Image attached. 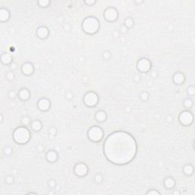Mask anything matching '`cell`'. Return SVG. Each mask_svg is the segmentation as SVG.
Returning a JSON list of instances; mask_svg holds the SVG:
<instances>
[{
    "label": "cell",
    "instance_id": "44",
    "mask_svg": "<svg viewBox=\"0 0 195 195\" xmlns=\"http://www.w3.org/2000/svg\"><path fill=\"white\" fill-rule=\"evenodd\" d=\"M180 192H179V191H175V192H173V194H180Z\"/></svg>",
    "mask_w": 195,
    "mask_h": 195
},
{
    "label": "cell",
    "instance_id": "22",
    "mask_svg": "<svg viewBox=\"0 0 195 195\" xmlns=\"http://www.w3.org/2000/svg\"><path fill=\"white\" fill-rule=\"evenodd\" d=\"M123 24H124V25L130 31V29L133 28V27H134L135 21L134 19H133V18H132V17L130 16H128L125 18L124 22Z\"/></svg>",
    "mask_w": 195,
    "mask_h": 195
},
{
    "label": "cell",
    "instance_id": "5",
    "mask_svg": "<svg viewBox=\"0 0 195 195\" xmlns=\"http://www.w3.org/2000/svg\"><path fill=\"white\" fill-rule=\"evenodd\" d=\"M83 104L88 108H93L98 105L99 102V96L98 93L93 91H89L87 92L83 98Z\"/></svg>",
    "mask_w": 195,
    "mask_h": 195
},
{
    "label": "cell",
    "instance_id": "19",
    "mask_svg": "<svg viewBox=\"0 0 195 195\" xmlns=\"http://www.w3.org/2000/svg\"><path fill=\"white\" fill-rule=\"evenodd\" d=\"M0 61L4 66H9L13 63V56L9 53L5 52L1 55Z\"/></svg>",
    "mask_w": 195,
    "mask_h": 195
},
{
    "label": "cell",
    "instance_id": "14",
    "mask_svg": "<svg viewBox=\"0 0 195 195\" xmlns=\"http://www.w3.org/2000/svg\"><path fill=\"white\" fill-rule=\"evenodd\" d=\"M186 81V77L185 75L181 72H176L173 74L172 76V82L175 85L180 86L185 84Z\"/></svg>",
    "mask_w": 195,
    "mask_h": 195
},
{
    "label": "cell",
    "instance_id": "31",
    "mask_svg": "<svg viewBox=\"0 0 195 195\" xmlns=\"http://www.w3.org/2000/svg\"><path fill=\"white\" fill-rule=\"evenodd\" d=\"M4 181L6 185H13L15 183V178L12 175H6L4 178Z\"/></svg>",
    "mask_w": 195,
    "mask_h": 195
},
{
    "label": "cell",
    "instance_id": "42",
    "mask_svg": "<svg viewBox=\"0 0 195 195\" xmlns=\"http://www.w3.org/2000/svg\"><path fill=\"white\" fill-rule=\"evenodd\" d=\"M144 2V1H143V0H140V1H134V3L136 5H139V4H142V3H143Z\"/></svg>",
    "mask_w": 195,
    "mask_h": 195
},
{
    "label": "cell",
    "instance_id": "17",
    "mask_svg": "<svg viewBox=\"0 0 195 195\" xmlns=\"http://www.w3.org/2000/svg\"><path fill=\"white\" fill-rule=\"evenodd\" d=\"M95 120L99 124H103L105 123L108 120V114L105 111L101 109L96 111L95 114Z\"/></svg>",
    "mask_w": 195,
    "mask_h": 195
},
{
    "label": "cell",
    "instance_id": "33",
    "mask_svg": "<svg viewBox=\"0 0 195 195\" xmlns=\"http://www.w3.org/2000/svg\"><path fill=\"white\" fill-rule=\"evenodd\" d=\"M102 59L103 60L108 61L111 59V53L109 50H105L102 53Z\"/></svg>",
    "mask_w": 195,
    "mask_h": 195
},
{
    "label": "cell",
    "instance_id": "9",
    "mask_svg": "<svg viewBox=\"0 0 195 195\" xmlns=\"http://www.w3.org/2000/svg\"><path fill=\"white\" fill-rule=\"evenodd\" d=\"M89 171V168L86 163L80 162L76 163L73 168V172L77 177L84 178L88 175Z\"/></svg>",
    "mask_w": 195,
    "mask_h": 195
},
{
    "label": "cell",
    "instance_id": "32",
    "mask_svg": "<svg viewBox=\"0 0 195 195\" xmlns=\"http://www.w3.org/2000/svg\"><path fill=\"white\" fill-rule=\"evenodd\" d=\"M6 78L9 82L14 81L15 78V75L14 72L13 71H8L6 74Z\"/></svg>",
    "mask_w": 195,
    "mask_h": 195
},
{
    "label": "cell",
    "instance_id": "18",
    "mask_svg": "<svg viewBox=\"0 0 195 195\" xmlns=\"http://www.w3.org/2000/svg\"><path fill=\"white\" fill-rule=\"evenodd\" d=\"M11 12L7 8L1 7L0 8V22L2 23L7 22L10 20Z\"/></svg>",
    "mask_w": 195,
    "mask_h": 195
},
{
    "label": "cell",
    "instance_id": "34",
    "mask_svg": "<svg viewBox=\"0 0 195 195\" xmlns=\"http://www.w3.org/2000/svg\"><path fill=\"white\" fill-rule=\"evenodd\" d=\"M47 185H48L49 188H50L51 190H53L57 186V183H56V181L55 179H50L48 182H47Z\"/></svg>",
    "mask_w": 195,
    "mask_h": 195
},
{
    "label": "cell",
    "instance_id": "6",
    "mask_svg": "<svg viewBox=\"0 0 195 195\" xmlns=\"http://www.w3.org/2000/svg\"><path fill=\"white\" fill-rule=\"evenodd\" d=\"M179 124L183 127H189L193 124L194 115L190 110H184L178 115Z\"/></svg>",
    "mask_w": 195,
    "mask_h": 195
},
{
    "label": "cell",
    "instance_id": "2",
    "mask_svg": "<svg viewBox=\"0 0 195 195\" xmlns=\"http://www.w3.org/2000/svg\"><path fill=\"white\" fill-rule=\"evenodd\" d=\"M12 139L17 145L23 146L30 142L31 133L30 129L25 126H18L12 132Z\"/></svg>",
    "mask_w": 195,
    "mask_h": 195
},
{
    "label": "cell",
    "instance_id": "3",
    "mask_svg": "<svg viewBox=\"0 0 195 195\" xmlns=\"http://www.w3.org/2000/svg\"><path fill=\"white\" fill-rule=\"evenodd\" d=\"M100 21L95 16H87L82 22V30L88 35H95L100 31Z\"/></svg>",
    "mask_w": 195,
    "mask_h": 195
},
{
    "label": "cell",
    "instance_id": "20",
    "mask_svg": "<svg viewBox=\"0 0 195 195\" xmlns=\"http://www.w3.org/2000/svg\"><path fill=\"white\" fill-rule=\"evenodd\" d=\"M182 172L187 177H191L194 173V167L191 163H187L182 167Z\"/></svg>",
    "mask_w": 195,
    "mask_h": 195
},
{
    "label": "cell",
    "instance_id": "45",
    "mask_svg": "<svg viewBox=\"0 0 195 195\" xmlns=\"http://www.w3.org/2000/svg\"><path fill=\"white\" fill-rule=\"evenodd\" d=\"M27 194H37V193H35V192H28V193H27Z\"/></svg>",
    "mask_w": 195,
    "mask_h": 195
},
{
    "label": "cell",
    "instance_id": "10",
    "mask_svg": "<svg viewBox=\"0 0 195 195\" xmlns=\"http://www.w3.org/2000/svg\"><path fill=\"white\" fill-rule=\"evenodd\" d=\"M37 108L40 111L46 112L51 108V101L46 97H43L38 99L37 102Z\"/></svg>",
    "mask_w": 195,
    "mask_h": 195
},
{
    "label": "cell",
    "instance_id": "41",
    "mask_svg": "<svg viewBox=\"0 0 195 195\" xmlns=\"http://www.w3.org/2000/svg\"><path fill=\"white\" fill-rule=\"evenodd\" d=\"M44 146L42 144H38V145L37 146V150L38 151L39 153H42L43 151H44Z\"/></svg>",
    "mask_w": 195,
    "mask_h": 195
},
{
    "label": "cell",
    "instance_id": "11",
    "mask_svg": "<svg viewBox=\"0 0 195 195\" xmlns=\"http://www.w3.org/2000/svg\"><path fill=\"white\" fill-rule=\"evenodd\" d=\"M21 72L24 76L29 77L32 76L35 72V67L34 64L31 62H24L21 66Z\"/></svg>",
    "mask_w": 195,
    "mask_h": 195
},
{
    "label": "cell",
    "instance_id": "27",
    "mask_svg": "<svg viewBox=\"0 0 195 195\" xmlns=\"http://www.w3.org/2000/svg\"><path fill=\"white\" fill-rule=\"evenodd\" d=\"M139 99L143 102H147L149 100V94L147 91H143L139 94Z\"/></svg>",
    "mask_w": 195,
    "mask_h": 195
},
{
    "label": "cell",
    "instance_id": "21",
    "mask_svg": "<svg viewBox=\"0 0 195 195\" xmlns=\"http://www.w3.org/2000/svg\"><path fill=\"white\" fill-rule=\"evenodd\" d=\"M31 130L34 131V133H39L43 128V123L42 121L38 120V119H35L34 121H32L31 124Z\"/></svg>",
    "mask_w": 195,
    "mask_h": 195
},
{
    "label": "cell",
    "instance_id": "38",
    "mask_svg": "<svg viewBox=\"0 0 195 195\" xmlns=\"http://www.w3.org/2000/svg\"><path fill=\"white\" fill-rule=\"evenodd\" d=\"M118 31L120 32V34H127V33H128L129 30L127 29V28H126V27L124 26V24H122V25L121 26V28H120V29H119Z\"/></svg>",
    "mask_w": 195,
    "mask_h": 195
},
{
    "label": "cell",
    "instance_id": "25",
    "mask_svg": "<svg viewBox=\"0 0 195 195\" xmlns=\"http://www.w3.org/2000/svg\"><path fill=\"white\" fill-rule=\"evenodd\" d=\"M37 5H38L40 8H46L50 6L51 2H50V0H38L37 2Z\"/></svg>",
    "mask_w": 195,
    "mask_h": 195
},
{
    "label": "cell",
    "instance_id": "7",
    "mask_svg": "<svg viewBox=\"0 0 195 195\" xmlns=\"http://www.w3.org/2000/svg\"><path fill=\"white\" fill-rule=\"evenodd\" d=\"M136 67L139 73H148L152 70L153 63L149 58L141 57L137 62Z\"/></svg>",
    "mask_w": 195,
    "mask_h": 195
},
{
    "label": "cell",
    "instance_id": "16",
    "mask_svg": "<svg viewBox=\"0 0 195 195\" xmlns=\"http://www.w3.org/2000/svg\"><path fill=\"white\" fill-rule=\"evenodd\" d=\"M163 186L167 190L175 189L176 186V181L172 176H167L163 180Z\"/></svg>",
    "mask_w": 195,
    "mask_h": 195
},
{
    "label": "cell",
    "instance_id": "28",
    "mask_svg": "<svg viewBox=\"0 0 195 195\" xmlns=\"http://www.w3.org/2000/svg\"><path fill=\"white\" fill-rule=\"evenodd\" d=\"M13 148L10 146H6L3 148V154H4L6 156H11V155L13 154Z\"/></svg>",
    "mask_w": 195,
    "mask_h": 195
},
{
    "label": "cell",
    "instance_id": "13",
    "mask_svg": "<svg viewBox=\"0 0 195 195\" xmlns=\"http://www.w3.org/2000/svg\"><path fill=\"white\" fill-rule=\"evenodd\" d=\"M45 159L50 164L56 163L59 160V154L55 149H50L45 153Z\"/></svg>",
    "mask_w": 195,
    "mask_h": 195
},
{
    "label": "cell",
    "instance_id": "40",
    "mask_svg": "<svg viewBox=\"0 0 195 195\" xmlns=\"http://www.w3.org/2000/svg\"><path fill=\"white\" fill-rule=\"evenodd\" d=\"M141 80V76L139 73H137V74L134 75V77H133V81L135 83H139V81Z\"/></svg>",
    "mask_w": 195,
    "mask_h": 195
},
{
    "label": "cell",
    "instance_id": "30",
    "mask_svg": "<svg viewBox=\"0 0 195 195\" xmlns=\"http://www.w3.org/2000/svg\"><path fill=\"white\" fill-rule=\"evenodd\" d=\"M187 94L189 96V98H193L195 95V87L193 85H189L187 88Z\"/></svg>",
    "mask_w": 195,
    "mask_h": 195
},
{
    "label": "cell",
    "instance_id": "36",
    "mask_svg": "<svg viewBox=\"0 0 195 195\" xmlns=\"http://www.w3.org/2000/svg\"><path fill=\"white\" fill-rule=\"evenodd\" d=\"M146 194L148 195H159L161 194V192L156 189H149Z\"/></svg>",
    "mask_w": 195,
    "mask_h": 195
},
{
    "label": "cell",
    "instance_id": "1",
    "mask_svg": "<svg viewBox=\"0 0 195 195\" xmlns=\"http://www.w3.org/2000/svg\"><path fill=\"white\" fill-rule=\"evenodd\" d=\"M138 146L133 135L127 131L117 130L108 135L103 145L107 160L115 165H125L134 160Z\"/></svg>",
    "mask_w": 195,
    "mask_h": 195
},
{
    "label": "cell",
    "instance_id": "39",
    "mask_svg": "<svg viewBox=\"0 0 195 195\" xmlns=\"http://www.w3.org/2000/svg\"><path fill=\"white\" fill-rule=\"evenodd\" d=\"M96 1L95 0H85L84 3L87 5L88 6H92L96 4Z\"/></svg>",
    "mask_w": 195,
    "mask_h": 195
},
{
    "label": "cell",
    "instance_id": "43",
    "mask_svg": "<svg viewBox=\"0 0 195 195\" xmlns=\"http://www.w3.org/2000/svg\"><path fill=\"white\" fill-rule=\"evenodd\" d=\"M0 117H1V121H0V122L3 123V115H0Z\"/></svg>",
    "mask_w": 195,
    "mask_h": 195
},
{
    "label": "cell",
    "instance_id": "24",
    "mask_svg": "<svg viewBox=\"0 0 195 195\" xmlns=\"http://www.w3.org/2000/svg\"><path fill=\"white\" fill-rule=\"evenodd\" d=\"M32 121H31V119L29 116L28 115H24L23 116L22 118H21V123H22V124L23 126H25V127H30Z\"/></svg>",
    "mask_w": 195,
    "mask_h": 195
},
{
    "label": "cell",
    "instance_id": "23",
    "mask_svg": "<svg viewBox=\"0 0 195 195\" xmlns=\"http://www.w3.org/2000/svg\"><path fill=\"white\" fill-rule=\"evenodd\" d=\"M183 106L185 110H191L194 106V101L191 98H187L183 101Z\"/></svg>",
    "mask_w": 195,
    "mask_h": 195
},
{
    "label": "cell",
    "instance_id": "4",
    "mask_svg": "<svg viewBox=\"0 0 195 195\" xmlns=\"http://www.w3.org/2000/svg\"><path fill=\"white\" fill-rule=\"evenodd\" d=\"M105 137V131L99 125H93L87 130V137L92 143H98L102 141Z\"/></svg>",
    "mask_w": 195,
    "mask_h": 195
},
{
    "label": "cell",
    "instance_id": "35",
    "mask_svg": "<svg viewBox=\"0 0 195 195\" xmlns=\"http://www.w3.org/2000/svg\"><path fill=\"white\" fill-rule=\"evenodd\" d=\"M8 97L10 99H15V98H18V92H15V90L8 91Z\"/></svg>",
    "mask_w": 195,
    "mask_h": 195
},
{
    "label": "cell",
    "instance_id": "8",
    "mask_svg": "<svg viewBox=\"0 0 195 195\" xmlns=\"http://www.w3.org/2000/svg\"><path fill=\"white\" fill-rule=\"evenodd\" d=\"M103 17H104V19L107 22H115L119 18L118 10L115 7H112V6L108 7L104 11Z\"/></svg>",
    "mask_w": 195,
    "mask_h": 195
},
{
    "label": "cell",
    "instance_id": "37",
    "mask_svg": "<svg viewBox=\"0 0 195 195\" xmlns=\"http://www.w3.org/2000/svg\"><path fill=\"white\" fill-rule=\"evenodd\" d=\"M73 92H71V91H68V92H66V94H65V98H66V99L68 101H71L72 99H73Z\"/></svg>",
    "mask_w": 195,
    "mask_h": 195
},
{
    "label": "cell",
    "instance_id": "15",
    "mask_svg": "<svg viewBox=\"0 0 195 195\" xmlns=\"http://www.w3.org/2000/svg\"><path fill=\"white\" fill-rule=\"evenodd\" d=\"M31 97V93L30 90L27 88H22L18 92V98L22 101L26 102L30 100Z\"/></svg>",
    "mask_w": 195,
    "mask_h": 195
},
{
    "label": "cell",
    "instance_id": "29",
    "mask_svg": "<svg viewBox=\"0 0 195 195\" xmlns=\"http://www.w3.org/2000/svg\"><path fill=\"white\" fill-rule=\"evenodd\" d=\"M57 128L55 126H51L50 127V128L48 129V134L50 137H55L57 134Z\"/></svg>",
    "mask_w": 195,
    "mask_h": 195
},
{
    "label": "cell",
    "instance_id": "12",
    "mask_svg": "<svg viewBox=\"0 0 195 195\" xmlns=\"http://www.w3.org/2000/svg\"><path fill=\"white\" fill-rule=\"evenodd\" d=\"M36 36L40 40H46L50 36V30L45 25H40L36 30Z\"/></svg>",
    "mask_w": 195,
    "mask_h": 195
},
{
    "label": "cell",
    "instance_id": "26",
    "mask_svg": "<svg viewBox=\"0 0 195 195\" xmlns=\"http://www.w3.org/2000/svg\"><path fill=\"white\" fill-rule=\"evenodd\" d=\"M94 181L98 185H101L104 181V176L101 172L96 173L94 176Z\"/></svg>",
    "mask_w": 195,
    "mask_h": 195
}]
</instances>
